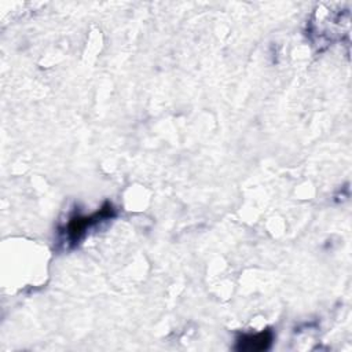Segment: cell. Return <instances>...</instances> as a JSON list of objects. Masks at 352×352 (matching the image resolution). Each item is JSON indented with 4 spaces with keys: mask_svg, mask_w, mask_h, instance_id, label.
<instances>
[{
    "mask_svg": "<svg viewBox=\"0 0 352 352\" xmlns=\"http://www.w3.org/2000/svg\"><path fill=\"white\" fill-rule=\"evenodd\" d=\"M114 216V208L110 204H106L104 206H102L98 212L92 213L91 216H76L73 219H70V221L67 223L65 232H66V239L69 241V243H77L82 235L85 234V231L95 226L96 223L102 221V220H107L109 217Z\"/></svg>",
    "mask_w": 352,
    "mask_h": 352,
    "instance_id": "1",
    "label": "cell"
},
{
    "mask_svg": "<svg viewBox=\"0 0 352 352\" xmlns=\"http://www.w3.org/2000/svg\"><path fill=\"white\" fill-rule=\"evenodd\" d=\"M271 341H272V331L264 330L257 334L242 336L238 340L236 349H239V351H263L270 346Z\"/></svg>",
    "mask_w": 352,
    "mask_h": 352,
    "instance_id": "2",
    "label": "cell"
}]
</instances>
